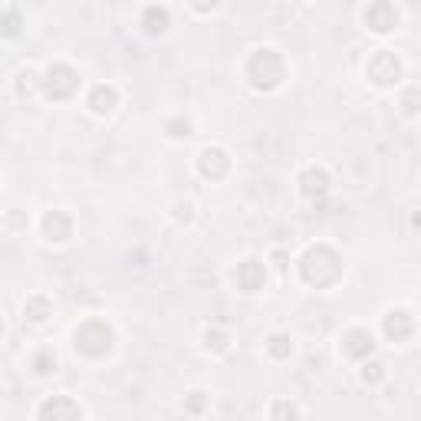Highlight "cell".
Wrapping results in <instances>:
<instances>
[{
  "label": "cell",
  "instance_id": "obj_1",
  "mask_svg": "<svg viewBox=\"0 0 421 421\" xmlns=\"http://www.w3.org/2000/svg\"><path fill=\"white\" fill-rule=\"evenodd\" d=\"M36 415H73L76 418V415H83V408L76 405V402H69V395H56V405H53V402H46Z\"/></svg>",
  "mask_w": 421,
  "mask_h": 421
}]
</instances>
